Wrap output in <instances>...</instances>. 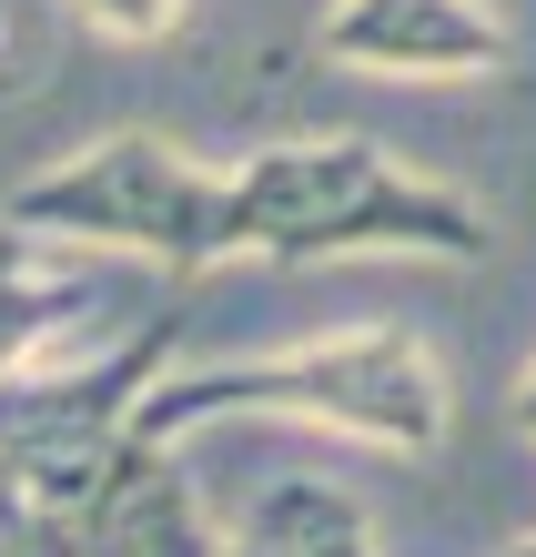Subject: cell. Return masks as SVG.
<instances>
[{
	"label": "cell",
	"instance_id": "1",
	"mask_svg": "<svg viewBox=\"0 0 536 557\" xmlns=\"http://www.w3.org/2000/svg\"><path fill=\"white\" fill-rule=\"evenodd\" d=\"M304 416L334 436L375 446V456H435L446 436V366L415 324H334V335L274 345V355H233V366H173L142 396L132 436L173 446L213 416Z\"/></svg>",
	"mask_w": 536,
	"mask_h": 557
},
{
	"label": "cell",
	"instance_id": "2",
	"mask_svg": "<svg viewBox=\"0 0 536 557\" xmlns=\"http://www.w3.org/2000/svg\"><path fill=\"white\" fill-rule=\"evenodd\" d=\"M233 253L324 264V253H486V203L435 173H406L364 133H304L233 162Z\"/></svg>",
	"mask_w": 536,
	"mask_h": 557
},
{
	"label": "cell",
	"instance_id": "3",
	"mask_svg": "<svg viewBox=\"0 0 536 557\" xmlns=\"http://www.w3.org/2000/svg\"><path fill=\"white\" fill-rule=\"evenodd\" d=\"M0 234L21 244H112V253H152L162 274H213L233 264V173L192 162L162 133H102L72 162L30 173L0 203Z\"/></svg>",
	"mask_w": 536,
	"mask_h": 557
},
{
	"label": "cell",
	"instance_id": "4",
	"mask_svg": "<svg viewBox=\"0 0 536 557\" xmlns=\"http://www.w3.org/2000/svg\"><path fill=\"white\" fill-rule=\"evenodd\" d=\"M314 51L375 82H496L516 61L486 0H324Z\"/></svg>",
	"mask_w": 536,
	"mask_h": 557
},
{
	"label": "cell",
	"instance_id": "5",
	"mask_svg": "<svg viewBox=\"0 0 536 557\" xmlns=\"http://www.w3.org/2000/svg\"><path fill=\"white\" fill-rule=\"evenodd\" d=\"M82 324V294L51 284L41 264H30L21 234H0V385H11L21 366H41V355Z\"/></svg>",
	"mask_w": 536,
	"mask_h": 557
},
{
	"label": "cell",
	"instance_id": "6",
	"mask_svg": "<svg viewBox=\"0 0 536 557\" xmlns=\"http://www.w3.org/2000/svg\"><path fill=\"white\" fill-rule=\"evenodd\" d=\"M72 11H82L91 30H102V41H122V51H142V41H173L192 0H72Z\"/></svg>",
	"mask_w": 536,
	"mask_h": 557
},
{
	"label": "cell",
	"instance_id": "7",
	"mask_svg": "<svg viewBox=\"0 0 536 557\" xmlns=\"http://www.w3.org/2000/svg\"><path fill=\"white\" fill-rule=\"evenodd\" d=\"M516 425L536 436V366H526V385H516Z\"/></svg>",
	"mask_w": 536,
	"mask_h": 557
},
{
	"label": "cell",
	"instance_id": "8",
	"mask_svg": "<svg viewBox=\"0 0 536 557\" xmlns=\"http://www.w3.org/2000/svg\"><path fill=\"white\" fill-rule=\"evenodd\" d=\"M507 557H536V537H516V547H507Z\"/></svg>",
	"mask_w": 536,
	"mask_h": 557
}]
</instances>
